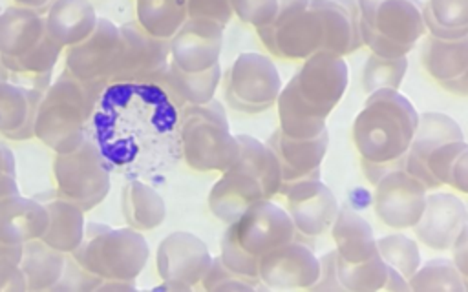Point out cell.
<instances>
[{
	"label": "cell",
	"mask_w": 468,
	"mask_h": 292,
	"mask_svg": "<svg viewBox=\"0 0 468 292\" xmlns=\"http://www.w3.org/2000/svg\"><path fill=\"white\" fill-rule=\"evenodd\" d=\"M309 290H344L336 276V250L320 257V276Z\"/></svg>",
	"instance_id": "obj_49"
},
{
	"label": "cell",
	"mask_w": 468,
	"mask_h": 292,
	"mask_svg": "<svg viewBox=\"0 0 468 292\" xmlns=\"http://www.w3.org/2000/svg\"><path fill=\"white\" fill-rule=\"evenodd\" d=\"M452 261L457 266V270L468 279V224L461 230V234L455 237L452 245Z\"/></svg>",
	"instance_id": "obj_51"
},
{
	"label": "cell",
	"mask_w": 468,
	"mask_h": 292,
	"mask_svg": "<svg viewBox=\"0 0 468 292\" xmlns=\"http://www.w3.org/2000/svg\"><path fill=\"white\" fill-rule=\"evenodd\" d=\"M0 13H2V11H0Z\"/></svg>",
	"instance_id": "obj_61"
},
{
	"label": "cell",
	"mask_w": 468,
	"mask_h": 292,
	"mask_svg": "<svg viewBox=\"0 0 468 292\" xmlns=\"http://www.w3.org/2000/svg\"><path fill=\"white\" fill-rule=\"evenodd\" d=\"M212 263L207 245L190 232H172L157 246L155 265L163 281H179L190 288L201 283Z\"/></svg>",
	"instance_id": "obj_16"
},
{
	"label": "cell",
	"mask_w": 468,
	"mask_h": 292,
	"mask_svg": "<svg viewBox=\"0 0 468 292\" xmlns=\"http://www.w3.org/2000/svg\"><path fill=\"white\" fill-rule=\"evenodd\" d=\"M53 175L57 190L77 203L84 212L101 204L112 186V172L90 139L73 151L57 153Z\"/></svg>",
	"instance_id": "obj_8"
},
{
	"label": "cell",
	"mask_w": 468,
	"mask_h": 292,
	"mask_svg": "<svg viewBox=\"0 0 468 292\" xmlns=\"http://www.w3.org/2000/svg\"><path fill=\"white\" fill-rule=\"evenodd\" d=\"M137 22L154 36L170 40L188 18L186 0H137Z\"/></svg>",
	"instance_id": "obj_36"
},
{
	"label": "cell",
	"mask_w": 468,
	"mask_h": 292,
	"mask_svg": "<svg viewBox=\"0 0 468 292\" xmlns=\"http://www.w3.org/2000/svg\"><path fill=\"white\" fill-rule=\"evenodd\" d=\"M121 208L128 226L139 232L157 228L166 217V204L161 193L150 182L139 179L124 184Z\"/></svg>",
	"instance_id": "obj_34"
},
{
	"label": "cell",
	"mask_w": 468,
	"mask_h": 292,
	"mask_svg": "<svg viewBox=\"0 0 468 292\" xmlns=\"http://www.w3.org/2000/svg\"><path fill=\"white\" fill-rule=\"evenodd\" d=\"M388 265L375 254L360 263H347L336 256V276L344 290L349 292H377L384 287Z\"/></svg>",
	"instance_id": "obj_39"
},
{
	"label": "cell",
	"mask_w": 468,
	"mask_h": 292,
	"mask_svg": "<svg viewBox=\"0 0 468 292\" xmlns=\"http://www.w3.org/2000/svg\"><path fill=\"white\" fill-rule=\"evenodd\" d=\"M201 285L205 290L208 292H229V290H236V292H250L254 288H258L260 279H252V277H245L239 276L232 270H229L225 266V263L221 261V257H212V263L208 266V270L205 272Z\"/></svg>",
	"instance_id": "obj_43"
},
{
	"label": "cell",
	"mask_w": 468,
	"mask_h": 292,
	"mask_svg": "<svg viewBox=\"0 0 468 292\" xmlns=\"http://www.w3.org/2000/svg\"><path fill=\"white\" fill-rule=\"evenodd\" d=\"M112 173L159 184L183 161L179 108L155 82H108L86 126Z\"/></svg>",
	"instance_id": "obj_1"
},
{
	"label": "cell",
	"mask_w": 468,
	"mask_h": 292,
	"mask_svg": "<svg viewBox=\"0 0 468 292\" xmlns=\"http://www.w3.org/2000/svg\"><path fill=\"white\" fill-rule=\"evenodd\" d=\"M309 7L320 15L324 24V46L320 51L346 57L364 46L356 0H309Z\"/></svg>",
	"instance_id": "obj_22"
},
{
	"label": "cell",
	"mask_w": 468,
	"mask_h": 292,
	"mask_svg": "<svg viewBox=\"0 0 468 292\" xmlns=\"http://www.w3.org/2000/svg\"><path fill=\"white\" fill-rule=\"evenodd\" d=\"M60 53L62 46L57 44L48 33L27 55L13 62H5V68L11 73H51Z\"/></svg>",
	"instance_id": "obj_42"
},
{
	"label": "cell",
	"mask_w": 468,
	"mask_h": 292,
	"mask_svg": "<svg viewBox=\"0 0 468 292\" xmlns=\"http://www.w3.org/2000/svg\"><path fill=\"white\" fill-rule=\"evenodd\" d=\"M426 31L437 38L468 35V0H428L424 5Z\"/></svg>",
	"instance_id": "obj_37"
},
{
	"label": "cell",
	"mask_w": 468,
	"mask_h": 292,
	"mask_svg": "<svg viewBox=\"0 0 468 292\" xmlns=\"http://www.w3.org/2000/svg\"><path fill=\"white\" fill-rule=\"evenodd\" d=\"M282 91L276 64L254 51L234 58L225 73V100L241 113H261L272 108Z\"/></svg>",
	"instance_id": "obj_7"
},
{
	"label": "cell",
	"mask_w": 468,
	"mask_h": 292,
	"mask_svg": "<svg viewBox=\"0 0 468 292\" xmlns=\"http://www.w3.org/2000/svg\"><path fill=\"white\" fill-rule=\"evenodd\" d=\"M44 91L13 80L0 82V133L11 141L35 137V119Z\"/></svg>",
	"instance_id": "obj_25"
},
{
	"label": "cell",
	"mask_w": 468,
	"mask_h": 292,
	"mask_svg": "<svg viewBox=\"0 0 468 292\" xmlns=\"http://www.w3.org/2000/svg\"><path fill=\"white\" fill-rule=\"evenodd\" d=\"M18 182H16V173H7L4 172L0 175V199L11 197V195H18Z\"/></svg>",
	"instance_id": "obj_55"
},
{
	"label": "cell",
	"mask_w": 468,
	"mask_h": 292,
	"mask_svg": "<svg viewBox=\"0 0 468 292\" xmlns=\"http://www.w3.org/2000/svg\"><path fill=\"white\" fill-rule=\"evenodd\" d=\"M46 15L26 5H11L0 13V55L4 64L27 55L44 36Z\"/></svg>",
	"instance_id": "obj_24"
},
{
	"label": "cell",
	"mask_w": 468,
	"mask_h": 292,
	"mask_svg": "<svg viewBox=\"0 0 468 292\" xmlns=\"http://www.w3.org/2000/svg\"><path fill=\"white\" fill-rule=\"evenodd\" d=\"M183 161L196 172H227L239 157V144L216 99L179 110Z\"/></svg>",
	"instance_id": "obj_4"
},
{
	"label": "cell",
	"mask_w": 468,
	"mask_h": 292,
	"mask_svg": "<svg viewBox=\"0 0 468 292\" xmlns=\"http://www.w3.org/2000/svg\"><path fill=\"white\" fill-rule=\"evenodd\" d=\"M466 224L468 210L455 193L431 192L426 195L422 215L411 230L428 248L450 250Z\"/></svg>",
	"instance_id": "obj_18"
},
{
	"label": "cell",
	"mask_w": 468,
	"mask_h": 292,
	"mask_svg": "<svg viewBox=\"0 0 468 292\" xmlns=\"http://www.w3.org/2000/svg\"><path fill=\"white\" fill-rule=\"evenodd\" d=\"M48 226V212L37 197L11 195L0 199V241L24 245L42 237Z\"/></svg>",
	"instance_id": "obj_28"
},
{
	"label": "cell",
	"mask_w": 468,
	"mask_h": 292,
	"mask_svg": "<svg viewBox=\"0 0 468 292\" xmlns=\"http://www.w3.org/2000/svg\"><path fill=\"white\" fill-rule=\"evenodd\" d=\"M4 172H7V173H16V162H15L13 151H11L7 146L0 144V175H2Z\"/></svg>",
	"instance_id": "obj_56"
},
{
	"label": "cell",
	"mask_w": 468,
	"mask_h": 292,
	"mask_svg": "<svg viewBox=\"0 0 468 292\" xmlns=\"http://www.w3.org/2000/svg\"><path fill=\"white\" fill-rule=\"evenodd\" d=\"M230 224L239 246L256 257L296 237L289 214L271 199L256 201Z\"/></svg>",
	"instance_id": "obj_13"
},
{
	"label": "cell",
	"mask_w": 468,
	"mask_h": 292,
	"mask_svg": "<svg viewBox=\"0 0 468 292\" xmlns=\"http://www.w3.org/2000/svg\"><path fill=\"white\" fill-rule=\"evenodd\" d=\"M234 15L254 29L272 26L278 15L276 0H230Z\"/></svg>",
	"instance_id": "obj_46"
},
{
	"label": "cell",
	"mask_w": 468,
	"mask_h": 292,
	"mask_svg": "<svg viewBox=\"0 0 468 292\" xmlns=\"http://www.w3.org/2000/svg\"><path fill=\"white\" fill-rule=\"evenodd\" d=\"M448 186H452V188L468 195V146L455 159Z\"/></svg>",
	"instance_id": "obj_52"
},
{
	"label": "cell",
	"mask_w": 468,
	"mask_h": 292,
	"mask_svg": "<svg viewBox=\"0 0 468 292\" xmlns=\"http://www.w3.org/2000/svg\"><path fill=\"white\" fill-rule=\"evenodd\" d=\"M236 139L239 144V157L232 168L252 175L261 184L265 197L272 199L280 193L282 186V170L274 150L267 142L247 133H238Z\"/></svg>",
	"instance_id": "obj_32"
},
{
	"label": "cell",
	"mask_w": 468,
	"mask_h": 292,
	"mask_svg": "<svg viewBox=\"0 0 468 292\" xmlns=\"http://www.w3.org/2000/svg\"><path fill=\"white\" fill-rule=\"evenodd\" d=\"M292 80L302 100L318 117L327 119L347 89L349 68L344 57L316 51L303 60Z\"/></svg>",
	"instance_id": "obj_9"
},
{
	"label": "cell",
	"mask_w": 468,
	"mask_h": 292,
	"mask_svg": "<svg viewBox=\"0 0 468 292\" xmlns=\"http://www.w3.org/2000/svg\"><path fill=\"white\" fill-rule=\"evenodd\" d=\"M276 57L305 60L324 46V24L320 15L307 7L272 26Z\"/></svg>",
	"instance_id": "obj_27"
},
{
	"label": "cell",
	"mask_w": 468,
	"mask_h": 292,
	"mask_svg": "<svg viewBox=\"0 0 468 292\" xmlns=\"http://www.w3.org/2000/svg\"><path fill=\"white\" fill-rule=\"evenodd\" d=\"M278 106V120L280 131L292 139H311L327 130L325 119L318 117L298 95L294 80L291 78L276 100Z\"/></svg>",
	"instance_id": "obj_35"
},
{
	"label": "cell",
	"mask_w": 468,
	"mask_h": 292,
	"mask_svg": "<svg viewBox=\"0 0 468 292\" xmlns=\"http://www.w3.org/2000/svg\"><path fill=\"white\" fill-rule=\"evenodd\" d=\"M377 252L388 266L400 272L406 279H410L420 266V252L417 241L404 234H388L377 239Z\"/></svg>",
	"instance_id": "obj_41"
},
{
	"label": "cell",
	"mask_w": 468,
	"mask_h": 292,
	"mask_svg": "<svg viewBox=\"0 0 468 292\" xmlns=\"http://www.w3.org/2000/svg\"><path fill=\"white\" fill-rule=\"evenodd\" d=\"M362 44L380 57H406L424 36V5L419 0H356Z\"/></svg>",
	"instance_id": "obj_6"
},
{
	"label": "cell",
	"mask_w": 468,
	"mask_h": 292,
	"mask_svg": "<svg viewBox=\"0 0 468 292\" xmlns=\"http://www.w3.org/2000/svg\"><path fill=\"white\" fill-rule=\"evenodd\" d=\"M4 80H11V71L5 68L2 55H0V82H4Z\"/></svg>",
	"instance_id": "obj_60"
},
{
	"label": "cell",
	"mask_w": 468,
	"mask_h": 292,
	"mask_svg": "<svg viewBox=\"0 0 468 292\" xmlns=\"http://www.w3.org/2000/svg\"><path fill=\"white\" fill-rule=\"evenodd\" d=\"M225 26L205 20L186 18L168 40L170 62L185 71H205L219 62Z\"/></svg>",
	"instance_id": "obj_17"
},
{
	"label": "cell",
	"mask_w": 468,
	"mask_h": 292,
	"mask_svg": "<svg viewBox=\"0 0 468 292\" xmlns=\"http://www.w3.org/2000/svg\"><path fill=\"white\" fill-rule=\"evenodd\" d=\"M276 2H278V15H276L274 24H280L282 20L309 7V0H276Z\"/></svg>",
	"instance_id": "obj_53"
},
{
	"label": "cell",
	"mask_w": 468,
	"mask_h": 292,
	"mask_svg": "<svg viewBox=\"0 0 468 292\" xmlns=\"http://www.w3.org/2000/svg\"><path fill=\"white\" fill-rule=\"evenodd\" d=\"M219 82H221L219 62L205 71H185L174 62H170L166 71L155 84H159L174 100V104L181 110L183 106H188V104H205L212 100Z\"/></svg>",
	"instance_id": "obj_29"
},
{
	"label": "cell",
	"mask_w": 468,
	"mask_h": 292,
	"mask_svg": "<svg viewBox=\"0 0 468 292\" xmlns=\"http://www.w3.org/2000/svg\"><path fill=\"white\" fill-rule=\"evenodd\" d=\"M320 276V259L296 237L260 257L258 277L269 288H311Z\"/></svg>",
	"instance_id": "obj_15"
},
{
	"label": "cell",
	"mask_w": 468,
	"mask_h": 292,
	"mask_svg": "<svg viewBox=\"0 0 468 292\" xmlns=\"http://www.w3.org/2000/svg\"><path fill=\"white\" fill-rule=\"evenodd\" d=\"M219 257H221V261L225 263V266L229 270H232L239 276H245V277L260 279L258 277L260 257L249 254L243 246H239V243L236 241L232 224H227V230L221 237V254H219Z\"/></svg>",
	"instance_id": "obj_44"
},
{
	"label": "cell",
	"mask_w": 468,
	"mask_h": 292,
	"mask_svg": "<svg viewBox=\"0 0 468 292\" xmlns=\"http://www.w3.org/2000/svg\"><path fill=\"white\" fill-rule=\"evenodd\" d=\"M413 292H464L468 290V279L457 270L453 261L431 259L420 265L408 279Z\"/></svg>",
	"instance_id": "obj_38"
},
{
	"label": "cell",
	"mask_w": 468,
	"mask_h": 292,
	"mask_svg": "<svg viewBox=\"0 0 468 292\" xmlns=\"http://www.w3.org/2000/svg\"><path fill=\"white\" fill-rule=\"evenodd\" d=\"M102 82H88L68 69L55 78L37 110L35 137L55 153H68L86 141V126L104 89Z\"/></svg>",
	"instance_id": "obj_3"
},
{
	"label": "cell",
	"mask_w": 468,
	"mask_h": 292,
	"mask_svg": "<svg viewBox=\"0 0 468 292\" xmlns=\"http://www.w3.org/2000/svg\"><path fill=\"white\" fill-rule=\"evenodd\" d=\"M71 257L88 272L102 279L135 281L150 257V246L144 235L132 228H110L99 223H88L80 245Z\"/></svg>",
	"instance_id": "obj_5"
},
{
	"label": "cell",
	"mask_w": 468,
	"mask_h": 292,
	"mask_svg": "<svg viewBox=\"0 0 468 292\" xmlns=\"http://www.w3.org/2000/svg\"><path fill=\"white\" fill-rule=\"evenodd\" d=\"M97 18L90 0H53L46 15V29L57 44L69 47L93 31Z\"/></svg>",
	"instance_id": "obj_30"
},
{
	"label": "cell",
	"mask_w": 468,
	"mask_h": 292,
	"mask_svg": "<svg viewBox=\"0 0 468 292\" xmlns=\"http://www.w3.org/2000/svg\"><path fill=\"white\" fill-rule=\"evenodd\" d=\"M37 199L48 212V226L40 239L64 254H71L84 237V210L58 190L40 193Z\"/></svg>",
	"instance_id": "obj_23"
},
{
	"label": "cell",
	"mask_w": 468,
	"mask_h": 292,
	"mask_svg": "<svg viewBox=\"0 0 468 292\" xmlns=\"http://www.w3.org/2000/svg\"><path fill=\"white\" fill-rule=\"evenodd\" d=\"M188 18H205L227 26L234 16L230 0H186Z\"/></svg>",
	"instance_id": "obj_48"
},
{
	"label": "cell",
	"mask_w": 468,
	"mask_h": 292,
	"mask_svg": "<svg viewBox=\"0 0 468 292\" xmlns=\"http://www.w3.org/2000/svg\"><path fill=\"white\" fill-rule=\"evenodd\" d=\"M468 146L466 141H452L437 146L426 159V168L431 173V177L439 182V186L450 184V175L455 159L459 153Z\"/></svg>",
	"instance_id": "obj_45"
},
{
	"label": "cell",
	"mask_w": 468,
	"mask_h": 292,
	"mask_svg": "<svg viewBox=\"0 0 468 292\" xmlns=\"http://www.w3.org/2000/svg\"><path fill=\"white\" fill-rule=\"evenodd\" d=\"M20 5H26V7H31V9H42L46 5H51L53 0H16Z\"/></svg>",
	"instance_id": "obj_59"
},
{
	"label": "cell",
	"mask_w": 468,
	"mask_h": 292,
	"mask_svg": "<svg viewBox=\"0 0 468 292\" xmlns=\"http://www.w3.org/2000/svg\"><path fill=\"white\" fill-rule=\"evenodd\" d=\"M331 235L336 245V256L342 261L360 263L378 254L371 224L347 206L338 208L331 224Z\"/></svg>",
	"instance_id": "obj_31"
},
{
	"label": "cell",
	"mask_w": 468,
	"mask_h": 292,
	"mask_svg": "<svg viewBox=\"0 0 468 292\" xmlns=\"http://www.w3.org/2000/svg\"><path fill=\"white\" fill-rule=\"evenodd\" d=\"M135 285L133 281H124V279H102L97 290H133Z\"/></svg>",
	"instance_id": "obj_57"
},
{
	"label": "cell",
	"mask_w": 468,
	"mask_h": 292,
	"mask_svg": "<svg viewBox=\"0 0 468 292\" xmlns=\"http://www.w3.org/2000/svg\"><path fill=\"white\" fill-rule=\"evenodd\" d=\"M280 193L287 201V214L296 234L305 237H316L327 232L340 208L335 193L320 177L282 186Z\"/></svg>",
	"instance_id": "obj_14"
},
{
	"label": "cell",
	"mask_w": 468,
	"mask_h": 292,
	"mask_svg": "<svg viewBox=\"0 0 468 292\" xmlns=\"http://www.w3.org/2000/svg\"><path fill=\"white\" fill-rule=\"evenodd\" d=\"M452 141H464V133L450 115L441 111H426L419 115V124L406 153L404 170L419 179L428 190L441 188L428 172L426 159L437 146Z\"/></svg>",
	"instance_id": "obj_19"
},
{
	"label": "cell",
	"mask_w": 468,
	"mask_h": 292,
	"mask_svg": "<svg viewBox=\"0 0 468 292\" xmlns=\"http://www.w3.org/2000/svg\"><path fill=\"white\" fill-rule=\"evenodd\" d=\"M428 188L404 168L391 170L375 182V215L389 228H413L422 215Z\"/></svg>",
	"instance_id": "obj_12"
},
{
	"label": "cell",
	"mask_w": 468,
	"mask_h": 292,
	"mask_svg": "<svg viewBox=\"0 0 468 292\" xmlns=\"http://www.w3.org/2000/svg\"><path fill=\"white\" fill-rule=\"evenodd\" d=\"M26 277L22 274V268L13 259H0V292H24Z\"/></svg>",
	"instance_id": "obj_50"
},
{
	"label": "cell",
	"mask_w": 468,
	"mask_h": 292,
	"mask_svg": "<svg viewBox=\"0 0 468 292\" xmlns=\"http://www.w3.org/2000/svg\"><path fill=\"white\" fill-rule=\"evenodd\" d=\"M121 31L108 18H97L93 31L66 51V69L88 82H112L121 58Z\"/></svg>",
	"instance_id": "obj_11"
},
{
	"label": "cell",
	"mask_w": 468,
	"mask_h": 292,
	"mask_svg": "<svg viewBox=\"0 0 468 292\" xmlns=\"http://www.w3.org/2000/svg\"><path fill=\"white\" fill-rule=\"evenodd\" d=\"M121 58L112 82H157L170 64V44L154 36L137 20L119 26Z\"/></svg>",
	"instance_id": "obj_10"
},
{
	"label": "cell",
	"mask_w": 468,
	"mask_h": 292,
	"mask_svg": "<svg viewBox=\"0 0 468 292\" xmlns=\"http://www.w3.org/2000/svg\"><path fill=\"white\" fill-rule=\"evenodd\" d=\"M267 144L274 150L280 161L282 186H287L303 179L320 177V166L329 146V133L324 130L311 139H292L276 128Z\"/></svg>",
	"instance_id": "obj_20"
},
{
	"label": "cell",
	"mask_w": 468,
	"mask_h": 292,
	"mask_svg": "<svg viewBox=\"0 0 468 292\" xmlns=\"http://www.w3.org/2000/svg\"><path fill=\"white\" fill-rule=\"evenodd\" d=\"M420 60L426 73L444 89L468 97V35L461 38H437L428 35Z\"/></svg>",
	"instance_id": "obj_21"
},
{
	"label": "cell",
	"mask_w": 468,
	"mask_h": 292,
	"mask_svg": "<svg viewBox=\"0 0 468 292\" xmlns=\"http://www.w3.org/2000/svg\"><path fill=\"white\" fill-rule=\"evenodd\" d=\"M102 283V277L88 272L84 266H80L73 257L71 261L66 259L64 272L58 279V283L51 290L66 288V290H97Z\"/></svg>",
	"instance_id": "obj_47"
},
{
	"label": "cell",
	"mask_w": 468,
	"mask_h": 292,
	"mask_svg": "<svg viewBox=\"0 0 468 292\" xmlns=\"http://www.w3.org/2000/svg\"><path fill=\"white\" fill-rule=\"evenodd\" d=\"M260 199H267L261 184L252 175L229 168L212 184L208 192V208L219 221L230 224Z\"/></svg>",
	"instance_id": "obj_26"
},
{
	"label": "cell",
	"mask_w": 468,
	"mask_h": 292,
	"mask_svg": "<svg viewBox=\"0 0 468 292\" xmlns=\"http://www.w3.org/2000/svg\"><path fill=\"white\" fill-rule=\"evenodd\" d=\"M419 124V113L399 89H377L367 95L353 120V142L362 161L393 162L406 157Z\"/></svg>",
	"instance_id": "obj_2"
},
{
	"label": "cell",
	"mask_w": 468,
	"mask_h": 292,
	"mask_svg": "<svg viewBox=\"0 0 468 292\" xmlns=\"http://www.w3.org/2000/svg\"><path fill=\"white\" fill-rule=\"evenodd\" d=\"M66 259L64 252L49 246L40 237L26 241L18 265L26 277L27 290H51L64 272Z\"/></svg>",
	"instance_id": "obj_33"
},
{
	"label": "cell",
	"mask_w": 468,
	"mask_h": 292,
	"mask_svg": "<svg viewBox=\"0 0 468 292\" xmlns=\"http://www.w3.org/2000/svg\"><path fill=\"white\" fill-rule=\"evenodd\" d=\"M382 288L391 290V292H406V290H410V285H408V279L400 272L388 266V274H386V281H384Z\"/></svg>",
	"instance_id": "obj_54"
},
{
	"label": "cell",
	"mask_w": 468,
	"mask_h": 292,
	"mask_svg": "<svg viewBox=\"0 0 468 292\" xmlns=\"http://www.w3.org/2000/svg\"><path fill=\"white\" fill-rule=\"evenodd\" d=\"M20 256H22V245H9V243L0 241V259L5 257V259H13L18 263Z\"/></svg>",
	"instance_id": "obj_58"
},
{
	"label": "cell",
	"mask_w": 468,
	"mask_h": 292,
	"mask_svg": "<svg viewBox=\"0 0 468 292\" xmlns=\"http://www.w3.org/2000/svg\"><path fill=\"white\" fill-rule=\"evenodd\" d=\"M406 71V57H380L371 53L362 69V88L367 95L377 89H399Z\"/></svg>",
	"instance_id": "obj_40"
}]
</instances>
